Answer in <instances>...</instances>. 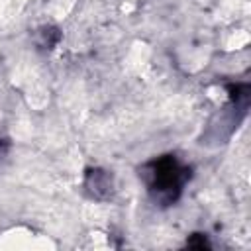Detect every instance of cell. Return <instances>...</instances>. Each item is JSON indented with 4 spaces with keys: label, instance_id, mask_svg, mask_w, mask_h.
<instances>
[{
    "label": "cell",
    "instance_id": "cell-1",
    "mask_svg": "<svg viewBox=\"0 0 251 251\" xmlns=\"http://www.w3.org/2000/svg\"><path fill=\"white\" fill-rule=\"evenodd\" d=\"M184 173L186 171L173 157L159 159L151 165V190H155L159 198L175 200V196L180 190Z\"/></svg>",
    "mask_w": 251,
    "mask_h": 251
}]
</instances>
